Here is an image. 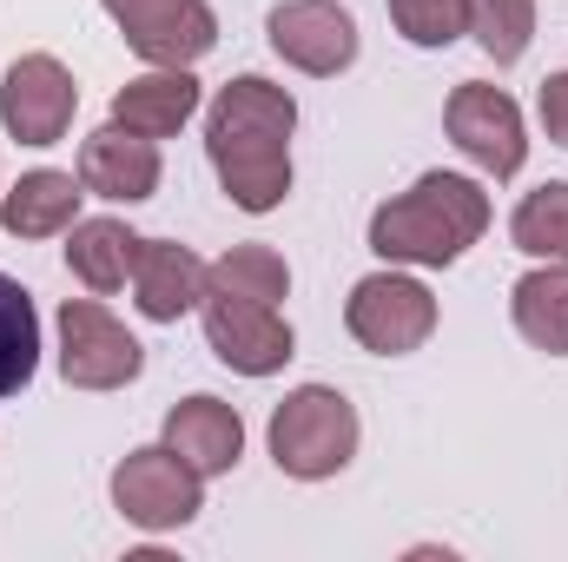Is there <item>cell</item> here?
Segmentation results:
<instances>
[{"label": "cell", "mask_w": 568, "mask_h": 562, "mask_svg": "<svg viewBox=\"0 0 568 562\" xmlns=\"http://www.w3.org/2000/svg\"><path fill=\"white\" fill-rule=\"evenodd\" d=\"M291 127H297V100L258 80L239 73L212 93L205 107V152L212 172L225 185V199L239 212H278L291 192Z\"/></svg>", "instance_id": "cell-1"}, {"label": "cell", "mask_w": 568, "mask_h": 562, "mask_svg": "<svg viewBox=\"0 0 568 562\" xmlns=\"http://www.w3.org/2000/svg\"><path fill=\"white\" fill-rule=\"evenodd\" d=\"M489 232V192L463 172H424L371 212V252L390 265H456Z\"/></svg>", "instance_id": "cell-2"}, {"label": "cell", "mask_w": 568, "mask_h": 562, "mask_svg": "<svg viewBox=\"0 0 568 562\" xmlns=\"http://www.w3.org/2000/svg\"><path fill=\"white\" fill-rule=\"evenodd\" d=\"M357 456V411L331 384H297L272 411V463L297 483H324Z\"/></svg>", "instance_id": "cell-3"}, {"label": "cell", "mask_w": 568, "mask_h": 562, "mask_svg": "<svg viewBox=\"0 0 568 562\" xmlns=\"http://www.w3.org/2000/svg\"><path fill=\"white\" fill-rule=\"evenodd\" d=\"M344 324L364 351L377 358H410L424 351L429 331H436V298L429 284H417L410 272H371V279L351 284L344 298Z\"/></svg>", "instance_id": "cell-4"}, {"label": "cell", "mask_w": 568, "mask_h": 562, "mask_svg": "<svg viewBox=\"0 0 568 562\" xmlns=\"http://www.w3.org/2000/svg\"><path fill=\"white\" fill-rule=\"evenodd\" d=\"M113 510L133 523V530H185L199 510H205V476L172 450H133L120 456L113 470Z\"/></svg>", "instance_id": "cell-5"}, {"label": "cell", "mask_w": 568, "mask_h": 562, "mask_svg": "<svg viewBox=\"0 0 568 562\" xmlns=\"http://www.w3.org/2000/svg\"><path fill=\"white\" fill-rule=\"evenodd\" d=\"M145 371L140 338L93 298H67L60 304V378L73 391H120Z\"/></svg>", "instance_id": "cell-6"}, {"label": "cell", "mask_w": 568, "mask_h": 562, "mask_svg": "<svg viewBox=\"0 0 568 562\" xmlns=\"http://www.w3.org/2000/svg\"><path fill=\"white\" fill-rule=\"evenodd\" d=\"M199 318H205L212 358L232 364L239 378H272L297 358V338L278 318V304H258V298H239V291H205Z\"/></svg>", "instance_id": "cell-7"}, {"label": "cell", "mask_w": 568, "mask_h": 562, "mask_svg": "<svg viewBox=\"0 0 568 562\" xmlns=\"http://www.w3.org/2000/svg\"><path fill=\"white\" fill-rule=\"evenodd\" d=\"M145 67H192L219 47V13L205 0H100Z\"/></svg>", "instance_id": "cell-8"}, {"label": "cell", "mask_w": 568, "mask_h": 562, "mask_svg": "<svg viewBox=\"0 0 568 562\" xmlns=\"http://www.w3.org/2000/svg\"><path fill=\"white\" fill-rule=\"evenodd\" d=\"M443 127L449 140L463 145V159H476L489 179H516L523 159H529V133H523V107L503 93V87H483V80H463L443 107Z\"/></svg>", "instance_id": "cell-9"}, {"label": "cell", "mask_w": 568, "mask_h": 562, "mask_svg": "<svg viewBox=\"0 0 568 562\" xmlns=\"http://www.w3.org/2000/svg\"><path fill=\"white\" fill-rule=\"evenodd\" d=\"M80 113V87L53 53H20L0 80V127L20 145H60Z\"/></svg>", "instance_id": "cell-10"}, {"label": "cell", "mask_w": 568, "mask_h": 562, "mask_svg": "<svg viewBox=\"0 0 568 562\" xmlns=\"http://www.w3.org/2000/svg\"><path fill=\"white\" fill-rule=\"evenodd\" d=\"M265 33H272L278 60H291L297 73H317V80H331L357 60V20L337 0H284V7H272Z\"/></svg>", "instance_id": "cell-11"}, {"label": "cell", "mask_w": 568, "mask_h": 562, "mask_svg": "<svg viewBox=\"0 0 568 562\" xmlns=\"http://www.w3.org/2000/svg\"><path fill=\"white\" fill-rule=\"evenodd\" d=\"M80 185L93 199H113V205H140L159 192V140L126 133V127H100L80 145Z\"/></svg>", "instance_id": "cell-12"}, {"label": "cell", "mask_w": 568, "mask_h": 562, "mask_svg": "<svg viewBox=\"0 0 568 562\" xmlns=\"http://www.w3.org/2000/svg\"><path fill=\"white\" fill-rule=\"evenodd\" d=\"M205 298V265L192 245L179 239H140V265H133V304L152 324H179L185 311H199Z\"/></svg>", "instance_id": "cell-13"}, {"label": "cell", "mask_w": 568, "mask_h": 562, "mask_svg": "<svg viewBox=\"0 0 568 562\" xmlns=\"http://www.w3.org/2000/svg\"><path fill=\"white\" fill-rule=\"evenodd\" d=\"M165 443L199 470V476H225L245 456V418L225 398H185L165 411Z\"/></svg>", "instance_id": "cell-14"}, {"label": "cell", "mask_w": 568, "mask_h": 562, "mask_svg": "<svg viewBox=\"0 0 568 562\" xmlns=\"http://www.w3.org/2000/svg\"><path fill=\"white\" fill-rule=\"evenodd\" d=\"M192 113H199V80H192V67H152V73L126 80V87L113 93V127L145 133V140H172Z\"/></svg>", "instance_id": "cell-15"}, {"label": "cell", "mask_w": 568, "mask_h": 562, "mask_svg": "<svg viewBox=\"0 0 568 562\" xmlns=\"http://www.w3.org/2000/svg\"><path fill=\"white\" fill-rule=\"evenodd\" d=\"M80 199H87L80 172L40 165V172H27L13 192H0V225H7V239H53V232H73Z\"/></svg>", "instance_id": "cell-16"}, {"label": "cell", "mask_w": 568, "mask_h": 562, "mask_svg": "<svg viewBox=\"0 0 568 562\" xmlns=\"http://www.w3.org/2000/svg\"><path fill=\"white\" fill-rule=\"evenodd\" d=\"M140 265V232H126L120 219H73L67 232V272L87 284L93 298L120 291Z\"/></svg>", "instance_id": "cell-17"}, {"label": "cell", "mask_w": 568, "mask_h": 562, "mask_svg": "<svg viewBox=\"0 0 568 562\" xmlns=\"http://www.w3.org/2000/svg\"><path fill=\"white\" fill-rule=\"evenodd\" d=\"M509 311H516V331H523L536 351L568 358V259H549L542 272L516 279Z\"/></svg>", "instance_id": "cell-18"}, {"label": "cell", "mask_w": 568, "mask_h": 562, "mask_svg": "<svg viewBox=\"0 0 568 562\" xmlns=\"http://www.w3.org/2000/svg\"><path fill=\"white\" fill-rule=\"evenodd\" d=\"M33 371H40V311H33V291L0 272V398L27 391Z\"/></svg>", "instance_id": "cell-19"}, {"label": "cell", "mask_w": 568, "mask_h": 562, "mask_svg": "<svg viewBox=\"0 0 568 562\" xmlns=\"http://www.w3.org/2000/svg\"><path fill=\"white\" fill-rule=\"evenodd\" d=\"M509 239H516V252H529V259H568V179L536 185V192L516 205Z\"/></svg>", "instance_id": "cell-20"}, {"label": "cell", "mask_w": 568, "mask_h": 562, "mask_svg": "<svg viewBox=\"0 0 568 562\" xmlns=\"http://www.w3.org/2000/svg\"><path fill=\"white\" fill-rule=\"evenodd\" d=\"M205 291H239V298L278 304L284 291H291V265L272 245H232L219 265H205Z\"/></svg>", "instance_id": "cell-21"}, {"label": "cell", "mask_w": 568, "mask_h": 562, "mask_svg": "<svg viewBox=\"0 0 568 562\" xmlns=\"http://www.w3.org/2000/svg\"><path fill=\"white\" fill-rule=\"evenodd\" d=\"M469 33L496 67H516L536 33V0H469Z\"/></svg>", "instance_id": "cell-22"}, {"label": "cell", "mask_w": 568, "mask_h": 562, "mask_svg": "<svg viewBox=\"0 0 568 562\" xmlns=\"http://www.w3.org/2000/svg\"><path fill=\"white\" fill-rule=\"evenodd\" d=\"M410 47H449L469 33V0H384Z\"/></svg>", "instance_id": "cell-23"}, {"label": "cell", "mask_w": 568, "mask_h": 562, "mask_svg": "<svg viewBox=\"0 0 568 562\" xmlns=\"http://www.w3.org/2000/svg\"><path fill=\"white\" fill-rule=\"evenodd\" d=\"M536 113H542V133H549L556 145H568V73H549V80H542Z\"/></svg>", "instance_id": "cell-24"}]
</instances>
